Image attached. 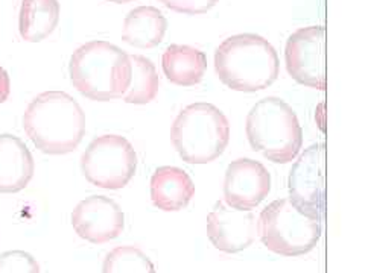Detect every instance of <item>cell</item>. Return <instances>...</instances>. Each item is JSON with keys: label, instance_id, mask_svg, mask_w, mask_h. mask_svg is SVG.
Here are the masks:
<instances>
[{"label": "cell", "instance_id": "cell-1", "mask_svg": "<svg viewBox=\"0 0 365 273\" xmlns=\"http://www.w3.org/2000/svg\"><path fill=\"white\" fill-rule=\"evenodd\" d=\"M23 129L43 154L66 155L75 151L86 134V114L64 91H44L23 114Z\"/></svg>", "mask_w": 365, "mask_h": 273}, {"label": "cell", "instance_id": "cell-2", "mask_svg": "<svg viewBox=\"0 0 365 273\" xmlns=\"http://www.w3.org/2000/svg\"><path fill=\"white\" fill-rule=\"evenodd\" d=\"M215 72L229 88L256 93L279 78L280 61L273 44L263 37L239 34L224 40L216 49Z\"/></svg>", "mask_w": 365, "mask_h": 273}, {"label": "cell", "instance_id": "cell-3", "mask_svg": "<svg viewBox=\"0 0 365 273\" xmlns=\"http://www.w3.org/2000/svg\"><path fill=\"white\" fill-rule=\"evenodd\" d=\"M69 73L81 94L90 101L108 102L127 93L131 82V61L120 47L95 40L73 52Z\"/></svg>", "mask_w": 365, "mask_h": 273}, {"label": "cell", "instance_id": "cell-4", "mask_svg": "<svg viewBox=\"0 0 365 273\" xmlns=\"http://www.w3.org/2000/svg\"><path fill=\"white\" fill-rule=\"evenodd\" d=\"M170 142L183 161L207 164L219 158L230 142V123L218 106L188 105L170 128Z\"/></svg>", "mask_w": 365, "mask_h": 273}, {"label": "cell", "instance_id": "cell-5", "mask_svg": "<svg viewBox=\"0 0 365 273\" xmlns=\"http://www.w3.org/2000/svg\"><path fill=\"white\" fill-rule=\"evenodd\" d=\"M245 131L251 147L277 164L295 160L303 144L297 114L279 97L259 101L248 113Z\"/></svg>", "mask_w": 365, "mask_h": 273}, {"label": "cell", "instance_id": "cell-6", "mask_svg": "<svg viewBox=\"0 0 365 273\" xmlns=\"http://www.w3.org/2000/svg\"><path fill=\"white\" fill-rule=\"evenodd\" d=\"M257 231L268 251L300 256L318 245L323 229L320 220L305 216L289 199H279L261 213Z\"/></svg>", "mask_w": 365, "mask_h": 273}, {"label": "cell", "instance_id": "cell-7", "mask_svg": "<svg viewBox=\"0 0 365 273\" xmlns=\"http://www.w3.org/2000/svg\"><path fill=\"white\" fill-rule=\"evenodd\" d=\"M137 169L133 144L120 135H101L88 144L81 156V170L90 184L119 190L128 185Z\"/></svg>", "mask_w": 365, "mask_h": 273}, {"label": "cell", "instance_id": "cell-8", "mask_svg": "<svg viewBox=\"0 0 365 273\" xmlns=\"http://www.w3.org/2000/svg\"><path fill=\"white\" fill-rule=\"evenodd\" d=\"M288 188L291 202L305 216L320 220L326 214V144H314L292 165Z\"/></svg>", "mask_w": 365, "mask_h": 273}, {"label": "cell", "instance_id": "cell-9", "mask_svg": "<svg viewBox=\"0 0 365 273\" xmlns=\"http://www.w3.org/2000/svg\"><path fill=\"white\" fill-rule=\"evenodd\" d=\"M285 61L289 76L306 87L326 90V29L300 28L286 41Z\"/></svg>", "mask_w": 365, "mask_h": 273}, {"label": "cell", "instance_id": "cell-10", "mask_svg": "<svg viewBox=\"0 0 365 273\" xmlns=\"http://www.w3.org/2000/svg\"><path fill=\"white\" fill-rule=\"evenodd\" d=\"M75 233L95 245L117 238L125 228V214L117 202L105 196H90L81 201L72 213Z\"/></svg>", "mask_w": 365, "mask_h": 273}, {"label": "cell", "instance_id": "cell-11", "mask_svg": "<svg viewBox=\"0 0 365 273\" xmlns=\"http://www.w3.org/2000/svg\"><path fill=\"white\" fill-rule=\"evenodd\" d=\"M271 192V175L262 163L239 158L225 173L224 196L230 208L250 211L261 205Z\"/></svg>", "mask_w": 365, "mask_h": 273}, {"label": "cell", "instance_id": "cell-12", "mask_svg": "<svg viewBox=\"0 0 365 273\" xmlns=\"http://www.w3.org/2000/svg\"><path fill=\"white\" fill-rule=\"evenodd\" d=\"M257 234L256 217L251 211L227 208L218 201L207 216V237L218 251L238 254L253 245Z\"/></svg>", "mask_w": 365, "mask_h": 273}, {"label": "cell", "instance_id": "cell-13", "mask_svg": "<svg viewBox=\"0 0 365 273\" xmlns=\"http://www.w3.org/2000/svg\"><path fill=\"white\" fill-rule=\"evenodd\" d=\"M32 154L19 137L0 134V193H17L34 176Z\"/></svg>", "mask_w": 365, "mask_h": 273}, {"label": "cell", "instance_id": "cell-14", "mask_svg": "<svg viewBox=\"0 0 365 273\" xmlns=\"http://www.w3.org/2000/svg\"><path fill=\"white\" fill-rule=\"evenodd\" d=\"M195 196V184L183 169L163 165L151 178V199L161 211H180Z\"/></svg>", "mask_w": 365, "mask_h": 273}, {"label": "cell", "instance_id": "cell-15", "mask_svg": "<svg viewBox=\"0 0 365 273\" xmlns=\"http://www.w3.org/2000/svg\"><path fill=\"white\" fill-rule=\"evenodd\" d=\"M168 20L156 6H137L128 13L122 31V40L127 44L151 49L165 38Z\"/></svg>", "mask_w": 365, "mask_h": 273}, {"label": "cell", "instance_id": "cell-16", "mask_svg": "<svg viewBox=\"0 0 365 273\" xmlns=\"http://www.w3.org/2000/svg\"><path fill=\"white\" fill-rule=\"evenodd\" d=\"M165 76L175 85L192 87L202 81L207 70V56L192 46L170 44L161 58Z\"/></svg>", "mask_w": 365, "mask_h": 273}, {"label": "cell", "instance_id": "cell-17", "mask_svg": "<svg viewBox=\"0 0 365 273\" xmlns=\"http://www.w3.org/2000/svg\"><path fill=\"white\" fill-rule=\"evenodd\" d=\"M60 23L58 0H22L19 13L20 37L29 43H40Z\"/></svg>", "mask_w": 365, "mask_h": 273}, {"label": "cell", "instance_id": "cell-18", "mask_svg": "<svg viewBox=\"0 0 365 273\" xmlns=\"http://www.w3.org/2000/svg\"><path fill=\"white\" fill-rule=\"evenodd\" d=\"M131 61V82L122 101L134 105H146L159 94L160 79L156 65L142 55H129Z\"/></svg>", "mask_w": 365, "mask_h": 273}, {"label": "cell", "instance_id": "cell-19", "mask_svg": "<svg viewBox=\"0 0 365 273\" xmlns=\"http://www.w3.org/2000/svg\"><path fill=\"white\" fill-rule=\"evenodd\" d=\"M102 273H157L154 263L136 246H119L107 254Z\"/></svg>", "mask_w": 365, "mask_h": 273}, {"label": "cell", "instance_id": "cell-20", "mask_svg": "<svg viewBox=\"0 0 365 273\" xmlns=\"http://www.w3.org/2000/svg\"><path fill=\"white\" fill-rule=\"evenodd\" d=\"M0 273H42L37 260L24 251H8L0 255Z\"/></svg>", "mask_w": 365, "mask_h": 273}, {"label": "cell", "instance_id": "cell-21", "mask_svg": "<svg viewBox=\"0 0 365 273\" xmlns=\"http://www.w3.org/2000/svg\"><path fill=\"white\" fill-rule=\"evenodd\" d=\"M170 11L186 14V15H201L218 3V0H159Z\"/></svg>", "mask_w": 365, "mask_h": 273}, {"label": "cell", "instance_id": "cell-22", "mask_svg": "<svg viewBox=\"0 0 365 273\" xmlns=\"http://www.w3.org/2000/svg\"><path fill=\"white\" fill-rule=\"evenodd\" d=\"M11 93V81L10 76H8L6 70L0 65V104H3L8 101Z\"/></svg>", "mask_w": 365, "mask_h": 273}, {"label": "cell", "instance_id": "cell-23", "mask_svg": "<svg viewBox=\"0 0 365 273\" xmlns=\"http://www.w3.org/2000/svg\"><path fill=\"white\" fill-rule=\"evenodd\" d=\"M110 2H113V3H129V2H133V0H110Z\"/></svg>", "mask_w": 365, "mask_h": 273}]
</instances>
